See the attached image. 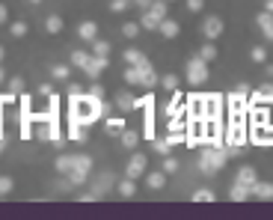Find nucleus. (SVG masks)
<instances>
[{"label":"nucleus","mask_w":273,"mask_h":220,"mask_svg":"<svg viewBox=\"0 0 273 220\" xmlns=\"http://www.w3.org/2000/svg\"><path fill=\"white\" fill-rule=\"evenodd\" d=\"M264 9H267V12H273V0H267V3H264Z\"/></svg>","instance_id":"6e6d98bb"},{"label":"nucleus","mask_w":273,"mask_h":220,"mask_svg":"<svg viewBox=\"0 0 273 220\" xmlns=\"http://www.w3.org/2000/svg\"><path fill=\"white\" fill-rule=\"evenodd\" d=\"M261 95H264V104L273 107V84H264V87H261Z\"/></svg>","instance_id":"49530a36"},{"label":"nucleus","mask_w":273,"mask_h":220,"mask_svg":"<svg viewBox=\"0 0 273 220\" xmlns=\"http://www.w3.org/2000/svg\"><path fill=\"white\" fill-rule=\"evenodd\" d=\"M12 191V178L9 176H0V197H6Z\"/></svg>","instance_id":"c03bdc74"},{"label":"nucleus","mask_w":273,"mask_h":220,"mask_svg":"<svg viewBox=\"0 0 273 220\" xmlns=\"http://www.w3.org/2000/svg\"><path fill=\"white\" fill-rule=\"evenodd\" d=\"M146 164H148V158H146V155H140V152H137V155H131L125 176H128V178H140V176L146 173Z\"/></svg>","instance_id":"0eeeda50"},{"label":"nucleus","mask_w":273,"mask_h":220,"mask_svg":"<svg viewBox=\"0 0 273 220\" xmlns=\"http://www.w3.org/2000/svg\"><path fill=\"white\" fill-rule=\"evenodd\" d=\"M0 60H3V48H0Z\"/></svg>","instance_id":"680f3d73"},{"label":"nucleus","mask_w":273,"mask_h":220,"mask_svg":"<svg viewBox=\"0 0 273 220\" xmlns=\"http://www.w3.org/2000/svg\"><path fill=\"white\" fill-rule=\"evenodd\" d=\"M137 143H140V131L125 128V131H122V146H125V149H137Z\"/></svg>","instance_id":"b1692460"},{"label":"nucleus","mask_w":273,"mask_h":220,"mask_svg":"<svg viewBox=\"0 0 273 220\" xmlns=\"http://www.w3.org/2000/svg\"><path fill=\"white\" fill-rule=\"evenodd\" d=\"M98 199V194L95 191H89V194H81V197H77V202H95Z\"/></svg>","instance_id":"3c124183"},{"label":"nucleus","mask_w":273,"mask_h":220,"mask_svg":"<svg viewBox=\"0 0 273 220\" xmlns=\"http://www.w3.org/2000/svg\"><path fill=\"white\" fill-rule=\"evenodd\" d=\"M255 24L264 30V36L273 42V12H267V9H264V12H258V15H255Z\"/></svg>","instance_id":"4468645a"},{"label":"nucleus","mask_w":273,"mask_h":220,"mask_svg":"<svg viewBox=\"0 0 273 220\" xmlns=\"http://www.w3.org/2000/svg\"><path fill=\"white\" fill-rule=\"evenodd\" d=\"M167 3H169V0H167Z\"/></svg>","instance_id":"e2e57ef3"},{"label":"nucleus","mask_w":273,"mask_h":220,"mask_svg":"<svg viewBox=\"0 0 273 220\" xmlns=\"http://www.w3.org/2000/svg\"><path fill=\"white\" fill-rule=\"evenodd\" d=\"M226 161H229V146H208L199 155V170L202 173H217Z\"/></svg>","instance_id":"f03ea898"},{"label":"nucleus","mask_w":273,"mask_h":220,"mask_svg":"<svg viewBox=\"0 0 273 220\" xmlns=\"http://www.w3.org/2000/svg\"><path fill=\"white\" fill-rule=\"evenodd\" d=\"M137 75H140V87H146V89H154L161 81H158V71L151 68V63H143V66H137Z\"/></svg>","instance_id":"423d86ee"},{"label":"nucleus","mask_w":273,"mask_h":220,"mask_svg":"<svg viewBox=\"0 0 273 220\" xmlns=\"http://www.w3.org/2000/svg\"><path fill=\"white\" fill-rule=\"evenodd\" d=\"M164 173H167V176H169V173H178V161H175L172 155L164 158Z\"/></svg>","instance_id":"a19ab883"},{"label":"nucleus","mask_w":273,"mask_h":220,"mask_svg":"<svg viewBox=\"0 0 273 220\" xmlns=\"http://www.w3.org/2000/svg\"><path fill=\"white\" fill-rule=\"evenodd\" d=\"M250 57H252V60H255V63H264V60H267V51H264V48H261V45H255V48H252V51H250Z\"/></svg>","instance_id":"37998d69"},{"label":"nucleus","mask_w":273,"mask_h":220,"mask_svg":"<svg viewBox=\"0 0 273 220\" xmlns=\"http://www.w3.org/2000/svg\"><path fill=\"white\" fill-rule=\"evenodd\" d=\"M199 57H202L205 63H211V60H217V48H214L211 42H205V45H202V51H199Z\"/></svg>","instance_id":"e433bc0d"},{"label":"nucleus","mask_w":273,"mask_h":220,"mask_svg":"<svg viewBox=\"0 0 273 220\" xmlns=\"http://www.w3.org/2000/svg\"><path fill=\"white\" fill-rule=\"evenodd\" d=\"M158 33L164 36V39H175V36H178V21H172V18H164V21L158 24Z\"/></svg>","instance_id":"a211bd4d"},{"label":"nucleus","mask_w":273,"mask_h":220,"mask_svg":"<svg viewBox=\"0 0 273 220\" xmlns=\"http://www.w3.org/2000/svg\"><path fill=\"white\" fill-rule=\"evenodd\" d=\"M178 84H181V81H178V75H164V78H161V87H164V89H169V92H175V89H178Z\"/></svg>","instance_id":"f704fd0d"},{"label":"nucleus","mask_w":273,"mask_h":220,"mask_svg":"<svg viewBox=\"0 0 273 220\" xmlns=\"http://www.w3.org/2000/svg\"><path fill=\"white\" fill-rule=\"evenodd\" d=\"M184 71H187V84H205L208 81V63L196 54V57H190L187 63H184Z\"/></svg>","instance_id":"7ed1b4c3"},{"label":"nucleus","mask_w":273,"mask_h":220,"mask_svg":"<svg viewBox=\"0 0 273 220\" xmlns=\"http://www.w3.org/2000/svg\"><path fill=\"white\" fill-rule=\"evenodd\" d=\"M54 89H51V84H42V87H39V95H51Z\"/></svg>","instance_id":"5fc2aeb1"},{"label":"nucleus","mask_w":273,"mask_h":220,"mask_svg":"<svg viewBox=\"0 0 273 220\" xmlns=\"http://www.w3.org/2000/svg\"><path fill=\"white\" fill-rule=\"evenodd\" d=\"M86 128H89V125H84L81 119H74V116H71V122H68V140L84 143V140H86Z\"/></svg>","instance_id":"9b49d317"},{"label":"nucleus","mask_w":273,"mask_h":220,"mask_svg":"<svg viewBox=\"0 0 273 220\" xmlns=\"http://www.w3.org/2000/svg\"><path fill=\"white\" fill-rule=\"evenodd\" d=\"M92 57H110V42L95 39V42H92Z\"/></svg>","instance_id":"c756f323"},{"label":"nucleus","mask_w":273,"mask_h":220,"mask_svg":"<svg viewBox=\"0 0 273 220\" xmlns=\"http://www.w3.org/2000/svg\"><path fill=\"white\" fill-rule=\"evenodd\" d=\"M267 75H270V78H273V63H270V66H267Z\"/></svg>","instance_id":"4d7b16f0"},{"label":"nucleus","mask_w":273,"mask_h":220,"mask_svg":"<svg viewBox=\"0 0 273 220\" xmlns=\"http://www.w3.org/2000/svg\"><path fill=\"white\" fill-rule=\"evenodd\" d=\"M63 27H65V24H63L60 15H48V21H45V30H48V33H63Z\"/></svg>","instance_id":"c85d7f7f"},{"label":"nucleus","mask_w":273,"mask_h":220,"mask_svg":"<svg viewBox=\"0 0 273 220\" xmlns=\"http://www.w3.org/2000/svg\"><path fill=\"white\" fill-rule=\"evenodd\" d=\"M89 95H92V98H101V101H104V87H101L98 81H92V87H89Z\"/></svg>","instance_id":"a18cd8bd"},{"label":"nucleus","mask_w":273,"mask_h":220,"mask_svg":"<svg viewBox=\"0 0 273 220\" xmlns=\"http://www.w3.org/2000/svg\"><path fill=\"white\" fill-rule=\"evenodd\" d=\"M9 33L15 36V39H21V36H27V24H24V21H15V24H9Z\"/></svg>","instance_id":"ea45409f"},{"label":"nucleus","mask_w":273,"mask_h":220,"mask_svg":"<svg viewBox=\"0 0 273 220\" xmlns=\"http://www.w3.org/2000/svg\"><path fill=\"white\" fill-rule=\"evenodd\" d=\"M51 75H54L57 81H68V75H71V66H68V63H57V66L51 68Z\"/></svg>","instance_id":"cd10ccee"},{"label":"nucleus","mask_w":273,"mask_h":220,"mask_svg":"<svg viewBox=\"0 0 273 220\" xmlns=\"http://www.w3.org/2000/svg\"><path fill=\"white\" fill-rule=\"evenodd\" d=\"M107 66H110V57H92L89 66H86L84 71H86V78H89V81H98V78H101V71H104Z\"/></svg>","instance_id":"6e6552de"},{"label":"nucleus","mask_w":273,"mask_h":220,"mask_svg":"<svg viewBox=\"0 0 273 220\" xmlns=\"http://www.w3.org/2000/svg\"><path fill=\"white\" fill-rule=\"evenodd\" d=\"M125 81H128V84H137V87H140V75H137V68H134V66H128V71H125Z\"/></svg>","instance_id":"09e8293b"},{"label":"nucleus","mask_w":273,"mask_h":220,"mask_svg":"<svg viewBox=\"0 0 273 220\" xmlns=\"http://www.w3.org/2000/svg\"><path fill=\"white\" fill-rule=\"evenodd\" d=\"M81 95H84V87H81V84H71V87H68V98H71V101H77Z\"/></svg>","instance_id":"de8ad7c7"},{"label":"nucleus","mask_w":273,"mask_h":220,"mask_svg":"<svg viewBox=\"0 0 273 220\" xmlns=\"http://www.w3.org/2000/svg\"><path fill=\"white\" fill-rule=\"evenodd\" d=\"M30 3H42V0H30Z\"/></svg>","instance_id":"bf43d9fd"},{"label":"nucleus","mask_w":273,"mask_h":220,"mask_svg":"<svg viewBox=\"0 0 273 220\" xmlns=\"http://www.w3.org/2000/svg\"><path fill=\"white\" fill-rule=\"evenodd\" d=\"M116 191H119V197L131 199V197L137 194V178H128V176H125V178L119 181V188H116Z\"/></svg>","instance_id":"aec40b11"},{"label":"nucleus","mask_w":273,"mask_h":220,"mask_svg":"<svg viewBox=\"0 0 273 220\" xmlns=\"http://www.w3.org/2000/svg\"><path fill=\"white\" fill-rule=\"evenodd\" d=\"M6 81V75H3V68H0V84H3Z\"/></svg>","instance_id":"13d9d810"},{"label":"nucleus","mask_w":273,"mask_h":220,"mask_svg":"<svg viewBox=\"0 0 273 220\" xmlns=\"http://www.w3.org/2000/svg\"><path fill=\"white\" fill-rule=\"evenodd\" d=\"M131 6V0H110V12H125Z\"/></svg>","instance_id":"79ce46f5"},{"label":"nucleus","mask_w":273,"mask_h":220,"mask_svg":"<svg viewBox=\"0 0 273 220\" xmlns=\"http://www.w3.org/2000/svg\"><path fill=\"white\" fill-rule=\"evenodd\" d=\"M247 98H250V87H247V84H241L235 92H231V95L226 98V104H229L231 113H247Z\"/></svg>","instance_id":"20e7f679"},{"label":"nucleus","mask_w":273,"mask_h":220,"mask_svg":"<svg viewBox=\"0 0 273 220\" xmlns=\"http://www.w3.org/2000/svg\"><path fill=\"white\" fill-rule=\"evenodd\" d=\"M6 18H9V9H6L3 3H0V24H6Z\"/></svg>","instance_id":"864d4df0"},{"label":"nucleus","mask_w":273,"mask_h":220,"mask_svg":"<svg viewBox=\"0 0 273 220\" xmlns=\"http://www.w3.org/2000/svg\"><path fill=\"white\" fill-rule=\"evenodd\" d=\"M235 181H241V185L252 188L255 181H258V173H255V167H241V170H238V176H235Z\"/></svg>","instance_id":"dca6fc26"},{"label":"nucleus","mask_w":273,"mask_h":220,"mask_svg":"<svg viewBox=\"0 0 273 220\" xmlns=\"http://www.w3.org/2000/svg\"><path fill=\"white\" fill-rule=\"evenodd\" d=\"M184 104H187V98H184V92H172V98H169V104H167V116H175V113H181L184 110Z\"/></svg>","instance_id":"2eb2a0df"},{"label":"nucleus","mask_w":273,"mask_h":220,"mask_svg":"<svg viewBox=\"0 0 273 220\" xmlns=\"http://www.w3.org/2000/svg\"><path fill=\"white\" fill-rule=\"evenodd\" d=\"M6 89H9L12 95H21V92H24V78H21V75H15V78H9V84H6Z\"/></svg>","instance_id":"72a5a7b5"},{"label":"nucleus","mask_w":273,"mask_h":220,"mask_svg":"<svg viewBox=\"0 0 273 220\" xmlns=\"http://www.w3.org/2000/svg\"><path fill=\"white\" fill-rule=\"evenodd\" d=\"M77 36H81L84 42H89V45H92V42L98 39V24H95V21H84L81 27H77Z\"/></svg>","instance_id":"f8f14e48"},{"label":"nucleus","mask_w":273,"mask_h":220,"mask_svg":"<svg viewBox=\"0 0 273 220\" xmlns=\"http://www.w3.org/2000/svg\"><path fill=\"white\" fill-rule=\"evenodd\" d=\"M250 143H255V146H273V125H252L250 128Z\"/></svg>","instance_id":"39448f33"},{"label":"nucleus","mask_w":273,"mask_h":220,"mask_svg":"<svg viewBox=\"0 0 273 220\" xmlns=\"http://www.w3.org/2000/svg\"><path fill=\"white\" fill-rule=\"evenodd\" d=\"M146 185H148L151 191L164 188V185H167V173H164V170H158V173H148V176H146Z\"/></svg>","instance_id":"4be33fe9"},{"label":"nucleus","mask_w":273,"mask_h":220,"mask_svg":"<svg viewBox=\"0 0 273 220\" xmlns=\"http://www.w3.org/2000/svg\"><path fill=\"white\" fill-rule=\"evenodd\" d=\"M110 185H113V176H110V173H101V176H98V178H95V185H92V191H95V194H98V197H104V194H107V188H110Z\"/></svg>","instance_id":"5701e85b"},{"label":"nucleus","mask_w":273,"mask_h":220,"mask_svg":"<svg viewBox=\"0 0 273 220\" xmlns=\"http://www.w3.org/2000/svg\"><path fill=\"white\" fill-rule=\"evenodd\" d=\"M104 113H107V104H104L101 98H92L89 92H84L81 98L71 104V116H74V119H81L84 125H92V122L101 119Z\"/></svg>","instance_id":"f257e3e1"},{"label":"nucleus","mask_w":273,"mask_h":220,"mask_svg":"<svg viewBox=\"0 0 273 220\" xmlns=\"http://www.w3.org/2000/svg\"><path fill=\"white\" fill-rule=\"evenodd\" d=\"M122 60H125L128 66H134V68H137V66H143V63H148V60H146V54H143V51H137V48H128V51L122 54Z\"/></svg>","instance_id":"412c9836"},{"label":"nucleus","mask_w":273,"mask_h":220,"mask_svg":"<svg viewBox=\"0 0 273 220\" xmlns=\"http://www.w3.org/2000/svg\"><path fill=\"white\" fill-rule=\"evenodd\" d=\"M125 128H128V125H125L122 116H110V119H107V134H122Z\"/></svg>","instance_id":"a878e982"},{"label":"nucleus","mask_w":273,"mask_h":220,"mask_svg":"<svg viewBox=\"0 0 273 220\" xmlns=\"http://www.w3.org/2000/svg\"><path fill=\"white\" fill-rule=\"evenodd\" d=\"M151 143H154V152H161V155H169V149H172L167 137H164V140H161V137H154Z\"/></svg>","instance_id":"58836bf2"},{"label":"nucleus","mask_w":273,"mask_h":220,"mask_svg":"<svg viewBox=\"0 0 273 220\" xmlns=\"http://www.w3.org/2000/svg\"><path fill=\"white\" fill-rule=\"evenodd\" d=\"M116 107L125 110V113H131V110H137V98L131 92H119V95H116Z\"/></svg>","instance_id":"6ab92c4d"},{"label":"nucleus","mask_w":273,"mask_h":220,"mask_svg":"<svg viewBox=\"0 0 273 220\" xmlns=\"http://www.w3.org/2000/svg\"><path fill=\"white\" fill-rule=\"evenodd\" d=\"M202 6H205L202 0H187V9H190V12H202Z\"/></svg>","instance_id":"8fccbe9b"},{"label":"nucleus","mask_w":273,"mask_h":220,"mask_svg":"<svg viewBox=\"0 0 273 220\" xmlns=\"http://www.w3.org/2000/svg\"><path fill=\"white\" fill-rule=\"evenodd\" d=\"M68 181H71V185H86L89 173H86V170H71V173H68Z\"/></svg>","instance_id":"7c9ffc66"},{"label":"nucleus","mask_w":273,"mask_h":220,"mask_svg":"<svg viewBox=\"0 0 273 220\" xmlns=\"http://www.w3.org/2000/svg\"><path fill=\"white\" fill-rule=\"evenodd\" d=\"M223 104V98L220 95H208L205 98V107H202V119H220V107Z\"/></svg>","instance_id":"1a4fd4ad"},{"label":"nucleus","mask_w":273,"mask_h":220,"mask_svg":"<svg viewBox=\"0 0 273 220\" xmlns=\"http://www.w3.org/2000/svg\"><path fill=\"white\" fill-rule=\"evenodd\" d=\"M140 24L137 21H128V24H122V36H125V39H137V36H140Z\"/></svg>","instance_id":"2f4dec72"},{"label":"nucleus","mask_w":273,"mask_h":220,"mask_svg":"<svg viewBox=\"0 0 273 220\" xmlns=\"http://www.w3.org/2000/svg\"><path fill=\"white\" fill-rule=\"evenodd\" d=\"M252 194H250V188L247 185H241V181H231V188H229V199L231 202H244V199H250Z\"/></svg>","instance_id":"ddd939ff"},{"label":"nucleus","mask_w":273,"mask_h":220,"mask_svg":"<svg viewBox=\"0 0 273 220\" xmlns=\"http://www.w3.org/2000/svg\"><path fill=\"white\" fill-rule=\"evenodd\" d=\"M89 60H92V54H86V51H71V66L74 68H86Z\"/></svg>","instance_id":"393cba45"},{"label":"nucleus","mask_w":273,"mask_h":220,"mask_svg":"<svg viewBox=\"0 0 273 220\" xmlns=\"http://www.w3.org/2000/svg\"><path fill=\"white\" fill-rule=\"evenodd\" d=\"M74 170H92V158L89 155H74Z\"/></svg>","instance_id":"c9c22d12"},{"label":"nucleus","mask_w":273,"mask_h":220,"mask_svg":"<svg viewBox=\"0 0 273 220\" xmlns=\"http://www.w3.org/2000/svg\"><path fill=\"white\" fill-rule=\"evenodd\" d=\"M167 140H169V146L187 143V131H167Z\"/></svg>","instance_id":"4c0bfd02"},{"label":"nucleus","mask_w":273,"mask_h":220,"mask_svg":"<svg viewBox=\"0 0 273 220\" xmlns=\"http://www.w3.org/2000/svg\"><path fill=\"white\" fill-rule=\"evenodd\" d=\"M217 197H214V191H208V188H199V191H193V202H214Z\"/></svg>","instance_id":"473e14b6"},{"label":"nucleus","mask_w":273,"mask_h":220,"mask_svg":"<svg viewBox=\"0 0 273 220\" xmlns=\"http://www.w3.org/2000/svg\"><path fill=\"white\" fill-rule=\"evenodd\" d=\"M202 33L208 36V42H211V39H217V36L223 33V18L208 15V18H205V24H202Z\"/></svg>","instance_id":"9d476101"},{"label":"nucleus","mask_w":273,"mask_h":220,"mask_svg":"<svg viewBox=\"0 0 273 220\" xmlns=\"http://www.w3.org/2000/svg\"><path fill=\"white\" fill-rule=\"evenodd\" d=\"M57 170L68 176V173L74 170V155H57Z\"/></svg>","instance_id":"bb28decb"},{"label":"nucleus","mask_w":273,"mask_h":220,"mask_svg":"<svg viewBox=\"0 0 273 220\" xmlns=\"http://www.w3.org/2000/svg\"><path fill=\"white\" fill-rule=\"evenodd\" d=\"M250 194L258 197V199H273V185L270 181H255V185L250 188Z\"/></svg>","instance_id":"f3484780"},{"label":"nucleus","mask_w":273,"mask_h":220,"mask_svg":"<svg viewBox=\"0 0 273 220\" xmlns=\"http://www.w3.org/2000/svg\"><path fill=\"white\" fill-rule=\"evenodd\" d=\"M131 6H140V9H148L151 0H131Z\"/></svg>","instance_id":"603ef678"},{"label":"nucleus","mask_w":273,"mask_h":220,"mask_svg":"<svg viewBox=\"0 0 273 220\" xmlns=\"http://www.w3.org/2000/svg\"><path fill=\"white\" fill-rule=\"evenodd\" d=\"M0 152H3V140H0Z\"/></svg>","instance_id":"052dcab7"}]
</instances>
